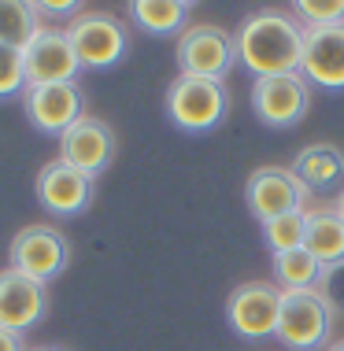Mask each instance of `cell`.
I'll use <instances>...</instances> for the list:
<instances>
[{"mask_svg": "<svg viewBox=\"0 0 344 351\" xmlns=\"http://www.w3.org/2000/svg\"><path fill=\"white\" fill-rule=\"evenodd\" d=\"M233 37H237V63L255 82L278 78V74H300L308 30L289 12L263 8V12L248 15Z\"/></svg>", "mask_w": 344, "mask_h": 351, "instance_id": "6da1fadb", "label": "cell"}, {"mask_svg": "<svg viewBox=\"0 0 344 351\" xmlns=\"http://www.w3.org/2000/svg\"><path fill=\"white\" fill-rule=\"evenodd\" d=\"M229 111V93L215 78L178 74L167 89V119L185 134H211Z\"/></svg>", "mask_w": 344, "mask_h": 351, "instance_id": "7a4b0ae2", "label": "cell"}, {"mask_svg": "<svg viewBox=\"0 0 344 351\" xmlns=\"http://www.w3.org/2000/svg\"><path fill=\"white\" fill-rule=\"evenodd\" d=\"M333 322H337V315L330 311V303L322 300L319 289L282 292V315L274 337L293 351H319L330 344Z\"/></svg>", "mask_w": 344, "mask_h": 351, "instance_id": "3957f363", "label": "cell"}, {"mask_svg": "<svg viewBox=\"0 0 344 351\" xmlns=\"http://www.w3.org/2000/svg\"><path fill=\"white\" fill-rule=\"evenodd\" d=\"M63 30H67V37H71L82 71L85 67L89 71L115 67V63L126 56V49H130L126 26H122L111 12H82V15H74Z\"/></svg>", "mask_w": 344, "mask_h": 351, "instance_id": "277c9868", "label": "cell"}, {"mask_svg": "<svg viewBox=\"0 0 344 351\" xmlns=\"http://www.w3.org/2000/svg\"><path fill=\"white\" fill-rule=\"evenodd\" d=\"M178 71L189 78H215L222 82L237 63V37L211 23H196L178 37Z\"/></svg>", "mask_w": 344, "mask_h": 351, "instance_id": "5b68a950", "label": "cell"}, {"mask_svg": "<svg viewBox=\"0 0 344 351\" xmlns=\"http://www.w3.org/2000/svg\"><path fill=\"white\" fill-rule=\"evenodd\" d=\"M8 259H12V270L26 274V278L49 285L67 270L71 263V244L60 230L52 226H26V230L15 233L12 248H8Z\"/></svg>", "mask_w": 344, "mask_h": 351, "instance_id": "8992f818", "label": "cell"}, {"mask_svg": "<svg viewBox=\"0 0 344 351\" xmlns=\"http://www.w3.org/2000/svg\"><path fill=\"white\" fill-rule=\"evenodd\" d=\"M278 315H282V289L271 281H248L229 292V300H226L229 326L244 340L274 337L278 333Z\"/></svg>", "mask_w": 344, "mask_h": 351, "instance_id": "52a82bcc", "label": "cell"}, {"mask_svg": "<svg viewBox=\"0 0 344 351\" xmlns=\"http://www.w3.org/2000/svg\"><path fill=\"white\" fill-rule=\"evenodd\" d=\"M26 119L37 134L63 137L78 119H85V93L78 82H56V85H26Z\"/></svg>", "mask_w": 344, "mask_h": 351, "instance_id": "ba28073f", "label": "cell"}, {"mask_svg": "<svg viewBox=\"0 0 344 351\" xmlns=\"http://www.w3.org/2000/svg\"><path fill=\"white\" fill-rule=\"evenodd\" d=\"M311 108V85L303 74H278V78L252 82V111L260 115L263 126L289 130L303 122Z\"/></svg>", "mask_w": 344, "mask_h": 351, "instance_id": "9c48e42d", "label": "cell"}, {"mask_svg": "<svg viewBox=\"0 0 344 351\" xmlns=\"http://www.w3.org/2000/svg\"><path fill=\"white\" fill-rule=\"evenodd\" d=\"M23 63H26V85H56V82H74L82 71L78 56L67 30L45 23L34 34V41L23 49Z\"/></svg>", "mask_w": 344, "mask_h": 351, "instance_id": "30bf717a", "label": "cell"}, {"mask_svg": "<svg viewBox=\"0 0 344 351\" xmlns=\"http://www.w3.org/2000/svg\"><path fill=\"white\" fill-rule=\"evenodd\" d=\"M244 200H248V211L260 218V226H263V222H271V218L308 211L311 196L303 193V185L293 178L289 167H263L248 178Z\"/></svg>", "mask_w": 344, "mask_h": 351, "instance_id": "8fae6325", "label": "cell"}, {"mask_svg": "<svg viewBox=\"0 0 344 351\" xmlns=\"http://www.w3.org/2000/svg\"><path fill=\"white\" fill-rule=\"evenodd\" d=\"M115 145L119 141H115V130L108 122L97 115H85L60 137V159L85 178H100L115 159Z\"/></svg>", "mask_w": 344, "mask_h": 351, "instance_id": "7c38bea8", "label": "cell"}, {"mask_svg": "<svg viewBox=\"0 0 344 351\" xmlns=\"http://www.w3.org/2000/svg\"><path fill=\"white\" fill-rule=\"evenodd\" d=\"M49 315V289L19 270H0V329L26 333Z\"/></svg>", "mask_w": 344, "mask_h": 351, "instance_id": "4fadbf2b", "label": "cell"}, {"mask_svg": "<svg viewBox=\"0 0 344 351\" xmlns=\"http://www.w3.org/2000/svg\"><path fill=\"white\" fill-rule=\"evenodd\" d=\"M37 200L49 215H60V218H71V215H82L93 200V178L78 174L74 167H67L63 159H52V163L41 167L37 174Z\"/></svg>", "mask_w": 344, "mask_h": 351, "instance_id": "5bb4252c", "label": "cell"}, {"mask_svg": "<svg viewBox=\"0 0 344 351\" xmlns=\"http://www.w3.org/2000/svg\"><path fill=\"white\" fill-rule=\"evenodd\" d=\"M300 74L308 78V85H322V89H344V26H330V30H308Z\"/></svg>", "mask_w": 344, "mask_h": 351, "instance_id": "9a60e30c", "label": "cell"}, {"mask_svg": "<svg viewBox=\"0 0 344 351\" xmlns=\"http://www.w3.org/2000/svg\"><path fill=\"white\" fill-rule=\"evenodd\" d=\"M293 178L303 185L308 196H337L344 193V152L333 145H308L296 152Z\"/></svg>", "mask_w": 344, "mask_h": 351, "instance_id": "2e32d148", "label": "cell"}, {"mask_svg": "<svg viewBox=\"0 0 344 351\" xmlns=\"http://www.w3.org/2000/svg\"><path fill=\"white\" fill-rule=\"evenodd\" d=\"M303 248H308L322 267L344 263V218L337 207H308V237H303Z\"/></svg>", "mask_w": 344, "mask_h": 351, "instance_id": "e0dca14e", "label": "cell"}, {"mask_svg": "<svg viewBox=\"0 0 344 351\" xmlns=\"http://www.w3.org/2000/svg\"><path fill=\"white\" fill-rule=\"evenodd\" d=\"M133 23L145 34L156 37H170V34H185L189 30V15H193V4L189 0H133L130 4Z\"/></svg>", "mask_w": 344, "mask_h": 351, "instance_id": "ac0fdd59", "label": "cell"}, {"mask_svg": "<svg viewBox=\"0 0 344 351\" xmlns=\"http://www.w3.org/2000/svg\"><path fill=\"white\" fill-rule=\"evenodd\" d=\"M41 26L45 23L34 0H0V45L23 52Z\"/></svg>", "mask_w": 344, "mask_h": 351, "instance_id": "d6986e66", "label": "cell"}, {"mask_svg": "<svg viewBox=\"0 0 344 351\" xmlns=\"http://www.w3.org/2000/svg\"><path fill=\"white\" fill-rule=\"evenodd\" d=\"M322 263L314 259L308 248L296 252H282L274 255V281H278L282 292H303V289H319L322 281Z\"/></svg>", "mask_w": 344, "mask_h": 351, "instance_id": "ffe728a7", "label": "cell"}, {"mask_svg": "<svg viewBox=\"0 0 344 351\" xmlns=\"http://www.w3.org/2000/svg\"><path fill=\"white\" fill-rule=\"evenodd\" d=\"M303 237H308V211H293V215L263 222V241L274 255L303 248Z\"/></svg>", "mask_w": 344, "mask_h": 351, "instance_id": "44dd1931", "label": "cell"}, {"mask_svg": "<svg viewBox=\"0 0 344 351\" xmlns=\"http://www.w3.org/2000/svg\"><path fill=\"white\" fill-rule=\"evenodd\" d=\"M293 12H296V19H300L303 30L344 26V0H296Z\"/></svg>", "mask_w": 344, "mask_h": 351, "instance_id": "7402d4cb", "label": "cell"}, {"mask_svg": "<svg viewBox=\"0 0 344 351\" xmlns=\"http://www.w3.org/2000/svg\"><path fill=\"white\" fill-rule=\"evenodd\" d=\"M19 93H26V63H23V52L0 45V100L19 97Z\"/></svg>", "mask_w": 344, "mask_h": 351, "instance_id": "603a6c76", "label": "cell"}, {"mask_svg": "<svg viewBox=\"0 0 344 351\" xmlns=\"http://www.w3.org/2000/svg\"><path fill=\"white\" fill-rule=\"evenodd\" d=\"M319 292H322V300L330 303V311H333V315L344 318V263H333V267L322 270Z\"/></svg>", "mask_w": 344, "mask_h": 351, "instance_id": "cb8c5ba5", "label": "cell"}, {"mask_svg": "<svg viewBox=\"0 0 344 351\" xmlns=\"http://www.w3.org/2000/svg\"><path fill=\"white\" fill-rule=\"evenodd\" d=\"M37 4V12L41 15H56V19H74V15H82V4L78 0H60V4H56V0H34Z\"/></svg>", "mask_w": 344, "mask_h": 351, "instance_id": "d4e9b609", "label": "cell"}, {"mask_svg": "<svg viewBox=\"0 0 344 351\" xmlns=\"http://www.w3.org/2000/svg\"><path fill=\"white\" fill-rule=\"evenodd\" d=\"M0 351H26L23 333H12V329H0Z\"/></svg>", "mask_w": 344, "mask_h": 351, "instance_id": "484cf974", "label": "cell"}, {"mask_svg": "<svg viewBox=\"0 0 344 351\" xmlns=\"http://www.w3.org/2000/svg\"><path fill=\"white\" fill-rule=\"evenodd\" d=\"M326 351H344V340H337V344H330Z\"/></svg>", "mask_w": 344, "mask_h": 351, "instance_id": "4316f807", "label": "cell"}, {"mask_svg": "<svg viewBox=\"0 0 344 351\" xmlns=\"http://www.w3.org/2000/svg\"><path fill=\"white\" fill-rule=\"evenodd\" d=\"M337 211H341V218H344V193H341V200H337Z\"/></svg>", "mask_w": 344, "mask_h": 351, "instance_id": "83f0119b", "label": "cell"}, {"mask_svg": "<svg viewBox=\"0 0 344 351\" xmlns=\"http://www.w3.org/2000/svg\"><path fill=\"white\" fill-rule=\"evenodd\" d=\"M34 351H63V348H34Z\"/></svg>", "mask_w": 344, "mask_h": 351, "instance_id": "f1b7e54d", "label": "cell"}]
</instances>
